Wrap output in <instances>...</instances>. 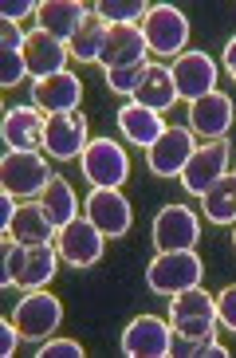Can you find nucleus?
Returning a JSON list of instances; mask_svg holds the SVG:
<instances>
[{"instance_id": "1", "label": "nucleus", "mask_w": 236, "mask_h": 358, "mask_svg": "<svg viewBox=\"0 0 236 358\" xmlns=\"http://www.w3.org/2000/svg\"><path fill=\"white\" fill-rule=\"evenodd\" d=\"M205 275V264L197 256V248H170V252H158L146 268V287L154 295H177L185 287H197Z\"/></svg>"}, {"instance_id": "2", "label": "nucleus", "mask_w": 236, "mask_h": 358, "mask_svg": "<svg viewBox=\"0 0 236 358\" xmlns=\"http://www.w3.org/2000/svg\"><path fill=\"white\" fill-rule=\"evenodd\" d=\"M142 28V40L150 48L154 55H177L189 52V32H193V24L185 16L177 4H150L146 12V20L138 24Z\"/></svg>"}, {"instance_id": "3", "label": "nucleus", "mask_w": 236, "mask_h": 358, "mask_svg": "<svg viewBox=\"0 0 236 358\" xmlns=\"http://www.w3.org/2000/svg\"><path fill=\"white\" fill-rule=\"evenodd\" d=\"M170 327L189 338H216V295H209L201 284L170 295Z\"/></svg>"}, {"instance_id": "4", "label": "nucleus", "mask_w": 236, "mask_h": 358, "mask_svg": "<svg viewBox=\"0 0 236 358\" xmlns=\"http://www.w3.org/2000/svg\"><path fill=\"white\" fill-rule=\"evenodd\" d=\"M79 169L91 181V189H122L130 181V154L115 138H91V146L79 158Z\"/></svg>"}, {"instance_id": "5", "label": "nucleus", "mask_w": 236, "mask_h": 358, "mask_svg": "<svg viewBox=\"0 0 236 358\" xmlns=\"http://www.w3.org/2000/svg\"><path fill=\"white\" fill-rule=\"evenodd\" d=\"M233 142L228 138H221V142H197L193 158H189V166L182 169V189L189 193V197L201 201L205 189H213L216 181L225 178V173H233Z\"/></svg>"}, {"instance_id": "6", "label": "nucleus", "mask_w": 236, "mask_h": 358, "mask_svg": "<svg viewBox=\"0 0 236 358\" xmlns=\"http://www.w3.org/2000/svg\"><path fill=\"white\" fill-rule=\"evenodd\" d=\"M52 178L55 173L47 169V158L36 154V150H4V158H0V181H4V189L24 197V201L40 197Z\"/></svg>"}, {"instance_id": "7", "label": "nucleus", "mask_w": 236, "mask_h": 358, "mask_svg": "<svg viewBox=\"0 0 236 358\" xmlns=\"http://www.w3.org/2000/svg\"><path fill=\"white\" fill-rule=\"evenodd\" d=\"M12 319H16V327H20V335L28 343H43V338H52L59 331V323H64V303L47 287H36V292L20 295Z\"/></svg>"}, {"instance_id": "8", "label": "nucleus", "mask_w": 236, "mask_h": 358, "mask_svg": "<svg viewBox=\"0 0 236 358\" xmlns=\"http://www.w3.org/2000/svg\"><path fill=\"white\" fill-rule=\"evenodd\" d=\"M55 248H59V260H64L67 268L83 272V268H95V264L103 260L107 236L91 224V217H75L71 224H64V229H59Z\"/></svg>"}, {"instance_id": "9", "label": "nucleus", "mask_w": 236, "mask_h": 358, "mask_svg": "<svg viewBox=\"0 0 236 358\" xmlns=\"http://www.w3.org/2000/svg\"><path fill=\"white\" fill-rule=\"evenodd\" d=\"M87 146H91V127H87L83 110H71V115H47L43 154H47L52 162H79Z\"/></svg>"}, {"instance_id": "10", "label": "nucleus", "mask_w": 236, "mask_h": 358, "mask_svg": "<svg viewBox=\"0 0 236 358\" xmlns=\"http://www.w3.org/2000/svg\"><path fill=\"white\" fill-rule=\"evenodd\" d=\"M170 71H173V87H177V95H182L185 103H197V99H205L209 91H216V79H221L216 59L209 52H201V48L182 52L170 64Z\"/></svg>"}, {"instance_id": "11", "label": "nucleus", "mask_w": 236, "mask_h": 358, "mask_svg": "<svg viewBox=\"0 0 236 358\" xmlns=\"http://www.w3.org/2000/svg\"><path fill=\"white\" fill-rule=\"evenodd\" d=\"M83 217H91V224L107 241H122L134 229V209L122 197V189H91L83 197Z\"/></svg>"}, {"instance_id": "12", "label": "nucleus", "mask_w": 236, "mask_h": 358, "mask_svg": "<svg viewBox=\"0 0 236 358\" xmlns=\"http://www.w3.org/2000/svg\"><path fill=\"white\" fill-rule=\"evenodd\" d=\"M193 150H197V134L189 127H165V134L146 150V166H150L154 178L173 181L182 178V169L189 166Z\"/></svg>"}, {"instance_id": "13", "label": "nucleus", "mask_w": 236, "mask_h": 358, "mask_svg": "<svg viewBox=\"0 0 236 358\" xmlns=\"http://www.w3.org/2000/svg\"><path fill=\"white\" fill-rule=\"evenodd\" d=\"M154 248L158 252H170V248H197V241H201V217H197L189 205H165V209H158V217H154Z\"/></svg>"}, {"instance_id": "14", "label": "nucleus", "mask_w": 236, "mask_h": 358, "mask_svg": "<svg viewBox=\"0 0 236 358\" xmlns=\"http://www.w3.org/2000/svg\"><path fill=\"white\" fill-rule=\"evenodd\" d=\"M43 130H47V115L32 103H16L4 106V118H0V138L8 150H36L43 154Z\"/></svg>"}, {"instance_id": "15", "label": "nucleus", "mask_w": 236, "mask_h": 358, "mask_svg": "<svg viewBox=\"0 0 236 358\" xmlns=\"http://www.w3.org/2000/svg\"><path fill=\"white\" fill-rule=\"evenodd\" d=\"M170 338H173L170 319L138 315L126 323L118 343H122V355H130V358H170Z\"/></svg>"}, {"instance_id": "16", "label": "nucleus", "mask_w": 236, "mask_h": 358, "mask_svg": "<svg viewBox=\"0 0 236 358\" xmlns=\"http://www.w3.org/2000/svg\"><path fill=\"white\" fill-rule=\"evenodd\" d=\"M83 103V79L75 71H59L47 79H32V106L43 115H71Z\"/></svg>"}, {"instance_id": "17", "label": "nucleus", "mask_w": 236, "mask_h": 358, "mask_svg": "<svg viewBox=\"0 0 236 358\" xmlns=\"http://www.w3.org/2000/svg\"><path fill=\"white\" fill-rule=\"evenodd\" d=\"M189 130H193L201 142H221V138H228V130H233V99L225 95V91H209L205 99H197V103H189Z\"/></svg>"}, {"instance_id": "18", "label": "nucleus", "mask_w": 236, "mask_h": 358, "mask_svg": "<svg viewBox=\"0 0 236 358\" xmlns=\"http://www.w3.org/2000/svg\"><path fill=\"white\" fill-rule=\"evenodd\" d=\"M103 71H118V67H146L150 64V48L142 40L138 24H126V28H110L107 43H103V55H98Z\"/></svg>"}, {"instance_id": "19", "label": "nucleus", "mask_w": 236, "mask_h": 358, "mask_svg": "<svg viewBox=\"0 0 236 358\" xmlns=\"http://www.w3.org/2000/svg\"><path fill=\"white\" fill-rule=\"evenodd\" d=\"M115 122H118V134L126 138L130 146H138V150H150L154 142L165 134V127H170L165 115H158V110H150V106H138L134 99L118 106Z\"/></svg>"}, {"instance_id": "20", "label": "nucleus", "mask_w": 236, "mask_h": 358, "mask_svg": "<svg viewBox=\"0 0 236 358\" xmlns=\"http://www.w3.org/2000/svg\"><path fill=\"white\" fill-rule=\"evenodd\" d=\"M91 12H95V4H83V0H43L36 12V24L59 43H71Z\"/></svg>"}, {"instance_id": "21", "label": "nucleus", "mask_w": 236, "mask_h": 358, "mask_svg": "<svg viewBox=\"0 0 236 358\" xmlns=\"http://www.w3.org/2000/svg\"><path fill=\"white\" fill-rule=\"evenodd\" d=\"M24 59H28V75H32V79H47V75L67 71L71 48L59 43L55 36H47L43 28H32L28 40H24Z\"/></svg>"}, {"instance_id": "22", "label": "nucleus", "mask_w": 236, "mask_h": 358, "mask_svg": "<svg viewBox=\"0 0 236 358\" xmlns=\"http://www.w3.org/2000/svg\"><path fill=\"white\" fill-rule=\"evenodd\" d=\"M130 99H134L138 106L158 110V115L173 110V106L182 103V95H177V87H173L170 64H146V71H142V79H138V91H134Z\"/></svg>"}, {"instance_id": "23", "label": "nucleus", "mask_w": 236, "mask_h": 358, "mask_svg": "<svg viewBox=\"0 0 236 358\" xmlns=\"http://www.w3.org/2000/svg\"><path fill=\"white\" fill-rule=\"evenodd\" d=\"M24 40H28V32L20 24L0 20V87L4 91L20 87L24 79H32L28 75V59H24Z\"/></svg>"}, {"instance_id": "24", "label": "nucleus", "mask_w": 236, "mask_h": 358, "mask_svg": "<svg viewBox=\"0 0 236 358\" xmlns=\"http://www.w3.org/2000/svg\"><path fill=\"white\" fill-rule=\"evenodd\" d=\"M4 236H12V241L28 244V248H36V244H55V236H59V229L52 224V217L43 213L40 197L24 201L20 213H16V221H12V229L4 232Z\"/></svg>"}, {"instance_id": "25", "label": "nucleus", "mask_w": 236, "mask_h": 358, "mask_svg": "<svg viewBox=\"0 0 236 358\" xmlns=\"http://www.w3.org/2000/svg\"><path fill=\"white\" fill-rule=\"evenodd\" d=\"M40 205H43V213L52 217L55 229H64V224H71L79 217V197H75V189H71V181L59 178V173H55V178L47 181V189L40 193Z\"/></svg>"}, {"instance_id": "26", "label": "nucleus", "mask_w": 236, "mask_h": 358, "mask_svg": "<svg viewBox=\"0 0 236 358\" xmlns=\"http://www.w3.org/2000/svg\"><path fill=\"white\" fill-rule=\"evenodd\" d=\"M201 213L209 224H236V173H225L213 189H205Z\"/></svg>"}, {"instance_id": "27", "label": "nucleus", "mask_w": 236, "mask_h": 358, "mask_svg": "<svg viewBox=\"0 0 236 358\" xmlns=\"http://www.w3.org/2000/svg\"><path fill=\"white\" fill-rule=\"evenodd\" d=\"M59 272V248L55 244H36L28 248V264H24L20 287L24 292H36V287H47Z\"/></svg>"}, {"instance_id": "28", "label": "nucleus", "mask_w": 236, "mask_h": 358, "mask_svg": "<svg viewBox=\"0 0 236 358\" xmlns=\"http://www.w3.org/2000/svg\"><path fill=\"white\" fill-rule=\"evenodd\" d=\"M107 36H110V24L98 20L95 12H91V16L83 20V28L75 32V40L67 43V48H71V59H79V64H98Z\"/></svg>"}, {"instance_id": "29", "label": "nucleus", "mask_w": 236, "mask_h": 358, "mask_svg": "<svg viewBox=\"0 0 236 358\" xmlns=\"http://www.w3.org/2000/svg\"><path fill=\"white\" fill-rule=\"evenodd\" d=\"M150 4L146 0H98L95 4V16L107 20L110 28H126V24H142L146 20Z\"/></svg>"}, {"instance_id": "30", "label": "nucleus", "mask_w": 236, "mask_h": 358, "mask_svg": "<svg viewBox=\"0 0 236 358\" xmlns=\"http://www.w3.org/2000/svg\"><path fill=\"white\" fill-rule=\"evenodd\" d=\"M0 252H4V275H0V284L4 287H20L24 264H28V244L4 236V241H0Z\"/></svg>"}, {"instance_id": "31", "label": "nucleus", "mask_w": 236, "mask_h": 358, "mask_svg": "<svg viewBox=\"0 0 236 358\" xmlns=\"http://www.w3.org/2000/svg\"><path fill=\"white\" fill-rule=\"evenodd\" d=\"M87 347L79 343V338H43V343H36V358H83Z\"/></svg>"}, {"instance_id": "32", "label": "nucleus", "mask_w": 236, "mask_h": 358, "mask_svg": "<svg viewBox=\"0 0 236 358\" xmlns=\"http://www.w3.org/2000/svg\"><path fill=\"white\" fill-rule=\"evenodd\" d=\"M142 71H146V67H118V71H103L107 91H110V95H134V91H138Z\"/></svg>"}, {"instance_id": "33", "label": "nucleus", "mask_w": 236, "mask_h": 358, "mask_svg": "<svg viewBox=\"0 0 236 358\" xmlns=\"http://www.w3.org/2000/svg\"><path fill=\"white\" fill-rule=\"evenodd\" d=\"M216 323L236 335V284H228L225 292L216 295Z\"/></svg>"}, {"instance_id": "34", "label": "nucleus", "mask_w": 236, "mask_h": 358, "mask_svg": "<svg viewBox=\"0 0 236 358\" xmlns=\"http://www.w3.org/2000/svg\"><path fill=\"white\" fill-rule=\"evenodd\" d=\"M36 12H40L36 0H4V4H0V20L20 24V20H28V16H36Z\"/></svg>"}, {"instance_id": "35", "label": "nucleus", "mask_w": 236, "mask_h": 358, "mask_svg": "<svg viewBox=\"0 0 236 358\" xmlns=\"http://www.w3.org/2000/svg\"><path fill=\"white\" fill-rule=\"evenodd\" d=\"M20 327H16V319H0V355L4 358H16V347H20Z\"/></svg>"}, {"instance_id": "36", "label": "nucleus", "mask_w": 236, "mask_h": 358, "mask_svg": "<svg viewBox=\"0 0 236 358\" xmlns=\"http://www.w3.org/2000/svg\"><path fill=\"white\" fill-rule=\"evenodd\" d=\"M16 213H20V205H16V193L0 189V232H8V229H12Z\"/></svg>"}, {"instance_id": "37", "label": "nucleus", "mask_w": 236, "mask_h": 358, "mask_svg": "<svg viewBox=\"0 0 236 358\" xmlns=\"http://www.w3.org/2000/svg\"><path fill=\"white\" fill-rule=\"evenodd\" d=\"M221 67H225V75L236 83V36L225 43V52H221Z\"/></svg>"}, {"instance_id": "38", "label": "nucleus", "mask_w": 236, "mask_h": 358, "mask_svg": "<svg viewBox=\"0 0 236 358\" xmlns=\"http://www.w3.org/2000/svg\"><path fill=\"white\" fill-rule=\"evenodd\" d=\"M233 248H236V224H233Z\"/></svg>"}, {"instance_id": "39", "label": "nucleus", "mask_w": 236, "mask_h": 358, "mask_svg": "<svg viewBox=\"0 0 236 358\" xmlns=\"http://www.w3.org/2000/svg\"><path fill=\"white\" fill-rule=\"evenodd\" d=\"M233 173H236V169H233Z\"/></svg>"}]
</instances>
